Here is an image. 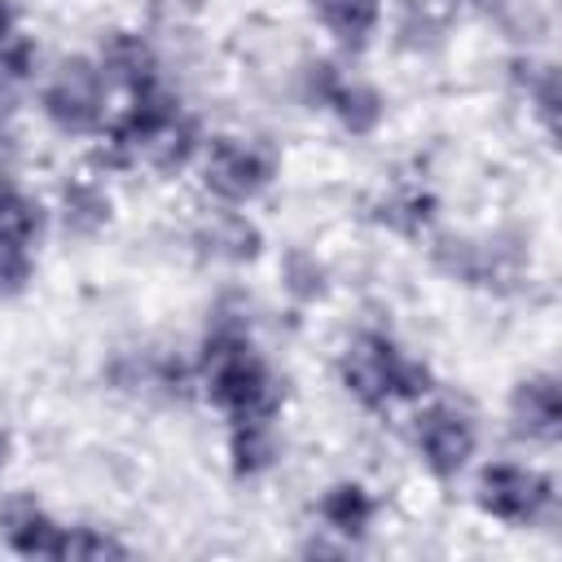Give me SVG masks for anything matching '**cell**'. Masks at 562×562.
<instances>
[{
    "label": "cell",
    "instance_id": "1",
    "mask_svg": "<svg viewBox=\"0 0 562 562\" xmlns=\"http://www.w3.org/2000/svg\"><path fill=\"white\" fill-rule=\"evenodd\" d=\"M334 378L342 395L373 417L391 408H413L439 391L435 364L408 351L386 325H356L334 356Z\"/></svg>",
    "mask_w": 562,
    "mask_h": 562
},
{
    "label": "cell",
    "instance_id": "2",
    "mask_svg": "<svg viewBox=\"0 0 562 562\" xmlns=\"http://www.w3.org/2000/svg\"><path fill=\"white\" fill-rule=\"evenodd\" d=\"M426 263L435 277L461 290L483 294H518L531 281V233L518 224L496 228H430Z\"/></svg>",
    "mask_w": 562,
    "mask_h": 562
},
{
    "label": "cell",
    "instance_id": "3",
    "mask_svg": "<svg viewBox=\"0 0 562 562\" xmlns=\"http://www.w3.org/2000/svg\"><path fill=\"white\" fill-rule=\"evenodd\" d=\"M119 97L92 53H61L35 79V114L61 140H97Z\"/></svg>",
    "mask_w": 562,
    "mask_h": 562
},
{
    "label": "cell",
    "instance_id": "4",
    "mask_svg": "<svg viewBox=\"0 0 562 562\" xmlns=\"http://www.w3.org/2000/svg\"><path fill=\"white\" fill-rule=\"evenodd\" d=\"M281 149L277 140L259 136V132H211L202 154H198V189L206 193V202L215 206H255L263 202L277 180H281Z\"/></svg>",
    "mask_w": 562,
    "mask_h": 562
},
{
    "label": "cell",
    "instance_id": "5",
    "mask_svg": "<svg viewBox=\"0 0 562 562\" xmlns=\"http://www.w3.org/2000/svg\"><path fill=\"white\" fill-rule=\"evenodd\" d=\"M408 448L435 483H457L461 474L474 470L479 448H483L479 413L465 400L435 391L408 408Z\"/></svg>",
    "mask_w": 562,
    "mask_h": 562
},
{
    "label": "cell",
    "instance_id": "6",
    "mask_svg": "<svg viewBox=\"0 0 562 562\" xmlns=\"http://www.w3.org/2000/svg\"><path fill=\"white\" fill-rule=\"evenodd\" d=\"M474 505L501 527H540L558 509V483L527 457H487L474 470Z\"/></svg>",
    "mask_w": 562,
    "mask_h": 562
},
{
    "label": "cell",
    "instance_id": "7",
    "mask_svg": "<svg viewBox=\"0 0 562 562\" xmlns=\"http://www.w3.org/2000/svg\"><path fill=\"white\" fill-rule=\"evenodd\" d=\"M101 378L119 395L136 400H189L198 395V360L193 351L140 342V347H119L101 364Z\"/></svg>",
    "mask_w": 562,
    "mask_h": 562
},
{
    "label": "cell",
    "instance_id": "8",
    "mask_svg": "<svg viewBox=\"0 0 562 562\" xmlns=\"http://www.w3.org/2000/svg\"><path fill=\"white\" fill-rule=\"evenodd\" d=\"M189 250L198 263L206 268H255L268 250V233L263 224L246 211V206H206L193 224H189Z\"/></svg>",
    "mask_w": 562,
    "mask_h": 562
},
{
    "label": "cell",
    "instance_id": "9",
    "mask_svg": "<svg viewBox=\"0 0 562 562\" xmlns=\"http://www.w3.org/2000/svg\"><path fill=\"white\" fill-rule=\"evenodd\" d=\"M505 430L522 448H558L562 439V378L553 369H527L505 391Z\"/></svg>",
    "mask_w": 562,
    "mask_h": 562
},
{
    "label": "cell",
    "instance_id": "10",
    "mask_svg": "<svg viewBox=\"0 0 562 562\" xmlns=\"http://www.w3.org/2000/svg\"><path fill=\"white\" fill-rule=\"evenodd\" d=\"M92 57L105 70L114 97H132V92H145L154 83H167V57H162L158 40L145 26H110V31H101Z\"/></svg>",
    "mask_w": 562,
    "mask_h": 562
},
{
    "label": "cell",
    "instance_id": "11",
    "mask_svg": "<svg viewBox=\"0 0 562 562\" xmlns=\"http://www.w3.org/2000/svg\"><path fill=\"white\" fill-rule=\"evenodd\" d=\"M48 211H53V228L66 241H97L114 224L119 202H114L101 171H66L57 180V193H53Z\"/></svg>",
    "mask_w": 562,
    "mask_h": 562
},
{
    "label": "cell",
    "instance_id": "12",
    "mask_svg": "<svg viewBox=\"0 0 562 562\" xmlns=\"http://www.w3.org/2000/svg\"><path fill=\"white\" fill-rule=\"evenodd\" d=\"M364 220L400 241H426L430 228H439V193L426 180H391L382 189L369 193L364 202Z\"/></svg>",
    "mask_w": 562,
    "mask_h": 562
},
{
    "label": "cell",
    "instance_id": "13",
    "mask_svg": "<svg viewBox=\"0 0 562 562\" xmlns=\"http://www.w3.org/2000/svg\"><path fill=\"white\" fill-rule=\"evenodd\" d=\"M382 31L391 35V48L413 61H435L448 53L457 13L443 0H386V22Z\"/></svg>",
    "mask_w": 562,
    "mask_h": 562
},
{
    "label": "cell",
    "instance_id": "14",
    "mask_svg": "<svg viewBox=\"0 0 562 562\" xmlns=\"http://www.w3.org/2000/svg\"><path fill=\"white\" fill-rule=\"evenodd\" d=\"M66 536L70 522H61L48 505H40L31 492L0 496V540L18 558H53L66 562Z\"/></svg>",
    "mask_w": 562,
    "mask_h": 562
},
{
    "label": "cell",
    "instance_id": "15",
    "mask_svg": "<svg viewBox=\"0 0 562 562\" xmlns=\"http://www.w3.org/2000/svg\"><path fill=\"white\" fill-rule=\"evenodd\" d=\"M505 83L509 92L527 105V119L553 140L558 132V110H562V79H558V61L540 48H514L505 57Z\"/></svg>",
    "mask_w": 562,
    "mask_h": 562
},
{
    "label": "cell",
    "instance_id": "16",
    "mask_svg": "<svg viewBox=\"0 0 562 562\" xmlns=\"http://www.w3.org/2000/svg\"><path fill=\"white\" fill-rule=\"evenodd\" d=\"M312 514L321 522V536H334L351 549L356 540H364L373 531V522L382 514V501L364 479H334V483L321 487Z\"/></svg>",
    "mask_w": 562,
    "mask_h": 562
},
{
    "label": "cell",
    "instance_id": "17",
    "mask_svg": "<svg viewBox=\"0 0 562 562\" xmlns=\"http://www.w3.org/2000/svg\"><path fill=\"white\" fill-rule=\"evenodd\" d=\"M224 461L237 483H259L285 461L281 417H241L224 430Z\"/></svg>",
    "mask_w": 562,
    "mask_h": 562
},
{
    "label": "cell",
    "instance_id": "18",
    "mask_svg": "<svg viewBox=\"0 0 562 562\" xmlns=\"http://www.w3.org/2000/svg\"><path fill=\"white\" fill-rule=\"evenodd\" d=\"M307 9L338 57L369 53L386 22V0H307Z\"/></svg>",
    "mask_w": 562,
    "mask_h": 562
},
{
    "label": "cell",
    "instance_id": "19",
    "mask_svg": "<svg viewBox=\"0 0 562 562\" xmlns=\"http://www.w3.org/2000/svg\"><path fill=\"white\" fill-rule=\"evenodd\" d=\"M325 114L334 119V127H338L342 136H351V140H373V136L386 127V119H391V97H386L382 83H373L369 75L347 70L342 83L334 88Z\"/></svg>",
    "mask_w": 562,
    "mask_h": 562
},
{
    "label": "cell",
    "instance_id": "20",
    "mask_svg": "<svg viewBox=\"0 0 562 562\" xmlns=\"http://www.w3.org/2000/svg\"><path fill=\"white\" fill-rule=\"evenodd\" d=\"M277 290H281V299H285L294 312L325 307L329 294H334V268H329V259H325L316 246L290 241V246H281V255H277Z\"/></svg>",
    "mask_w": 562,
    "mask_h": 562
},
{
    "label": "cell",
    "instance_id": "21",
    "mask_svg": "<svg viewBox=\"0 0 562 562\" xmlns=\"http://www.w3.org/2000/svg\"><path fill=\"white\" fill-rule=\"evenodd\" d=\"M48 233H53L48 202L31 184H22V176H13V167H0V241L40 250Z\"/></svg>",
    "mask_w": 562,
    "mask_h": 562
},
{
    "label": "cell",
    "instance_id": "22",
    "mask_svg": "<svg viewBox=\"0 0 562 562\" xmlns=\"http://www.w3.org/2000/svg\"><path fill=\"white\" fill-rule=\"evenodd\" d=\"M206 123H202V114L189 105L180 119H171L167 123V132L149 145V154H145V171H154L158 180H176V176H189L193 167H198V154H202V145H206Z\"/></svg>",
    "mask_w": 562,
    "mask_h": 562
},
{
    "label": "cell",
    "instance_id": "23",
    "mask_svg": "<svg viewBox=\"0 0 562 562\" xmlns=\"http://www.w3.org/2000/svg\"><path fill=\"white\" fill-rule=\"evenodd\" d=\"M342 75H347V66H342L338 53H307V57H299V66H294V97H299V105L312 110V114H325V105H329L334 88L342 83Z\"/></svg>",
    "mask_w": 562,
    "mask_h": 562
},
{
    "label": "cell",
    "instance_id": "24",
    "mask_svg": "<svg viewBox=\"0 0 562 562\" xmlns=\"http://www.w3.org/2000/svg\"><path fill=\"white\" fill-rule=\"evenodd\" d=\"M44 75V48L31 31H13L4 44H0V83L13 88V92H26L35 88V79Z\"/></svg>",
    "mask_w": 562,
    "mask_h": 562
},
{
    "label": "cell",
    "instance_id": "25",
    "mask_svg": "<svg viewBox=\"0 0 562 562\" xmlns=\"http://www.w3.org/2000/svg\"><path fill=\"white\" fill-rule=\"evenodd\" d=\"M35 277H40V250L0 241V303H22L35 290Z\"/></svg>",
    "mask_w": 562,
    "mask_h": 562
},
{
    "label": "cell",
    "instance_id": "26",
    "mask_svg": "<svg viewBox=\"0 0 562 562\" xmlns=\"http://www.w3.org/2000/svg\"><path fill=\"white\" fill-rule=\"evenodd\" d=\"M127 553H132V544L119 540L114 531L92 527V522H70L66 558H83V562H92V558H127Z\"/></svg>",
    "mask_w": 562,
    "mask_h": 562
},
{
    "label": "cell",
    "instance_id": "27",
    "mask_svg": "<svg viewBox=\"0 0 562 562\" xmlns=\"http://www.w3.org/2000/svg\"><path fill=\"white\" fill-rule=\"evenodd\" d=\"M443 4H448L457 18H479V22H487V26L501 31L518 0H443Z\"/></svg>",
    "mask_w": 562,
    "mask_h": 562
},
{
    "label": "cell",
    "instance_id": "28",
    "mask_svg": "<svg viewBox=\"0 0 562 562\" xmlns=\"http://www.w3.org/2000/svg\"><path fill=\"white\" fill-rule=\"evenodd\" d=\"M13 31H22V9H18V0H0V44Z\"/></svg>",
    "mask_w": 562,
    "mask_h": 562
},
{
    "label": "cell",
    "instance_id": "29",
    "mask_svg": "<svg viewBox=\"0 0 562 562\" xmlns=\"http://www.w3.org/2000/svg\"><path fill=\"white\" fill-rule=\"evenodd\" d=\"M9 461H13V435H9V426L0 422V474L9 470Z\"/></svg>",
    "mask_w": 562,
    "mask_h": 562
},
{
    "label": "cell",
    "instance_id": "30",
    "mask_svg": "<svg viewBox=\"0 0 562 562\" xmlns=\"http://www.w3.org/2000/svg\"><path fill=\"white\" fill-rule=\"evenodd\" d=\"M167 4H171V13H176V18H189V13H198V9H206L211 0H167Z\"/></svg>",
    "mask_w": 562,
    "mask_h": 562
}]
</instances>
